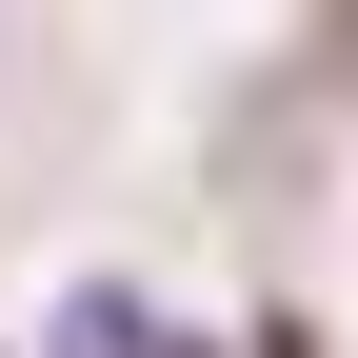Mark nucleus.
Wrapping results in <instances>:
<instances>
[{
    "mask_svg": "<svg viewBox=\"0 0 358 358\" xmlns=\"http://www.w3.org/2000/svg\"><path fill=\"white\" fill-rule=\"evenodd\" d=\"M60 358H179V319H159L140 279H80L60 299Z\"/></svg>",
    "mask_w": 358,
    "mask_h": 358,
    "instance_id": "f257e3e1",
    "label": "nucleus"
}]
</instances>
